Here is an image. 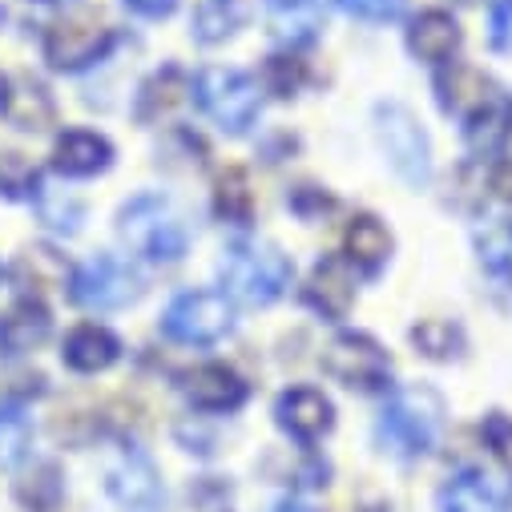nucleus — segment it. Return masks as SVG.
Instances as JSON below:
<instances>
[{
	"label": "nucleus",
	"instance_id": "obj_3",
	"mask_svg": "<svg viewBox=\"0 0 512 512\" xmlns=\"http://www.w3.org/2000/svg\"><path fill=\"white\" fill-rule=\"evenodd\" d=\"M218 275H222V287L246 303V307H267L275 303L287 283H291V263L283 254L267 242H250V238H238L222 250V263H218Z\"/></svg>",
	"mask_w": 512,
	"mask_h": 512
},
{
	"label": "nucleus",
	"instance_id": "obj_10",
	"mask_svg": "<svg viewBox=\"0 0 512 512\" xmlns=\"http://www.w3.org/2000/svg\"><path fill=\"white\" fill-rule=\"evenodd\" d=\"M105 488H109V496L117 500L121 512H158L162 500H166L154 464L138 448H125L105 468Z\"/></svg>",
	"mask_w": 512,
	"mask_h": 512
},
{
	"label": "nucleus",
	"instance_id": "obj_36",
	"mask_svg": "<svg viewBox=\"0 0 512 512\" xmlns=\"http://www.w3.org/2000/svg\"><path fill=\"white\" fill-rule=\"evenodd\" d=\"M488 41L496 53H512V0H496L488 17Z\"/></svg>",
	"mask_w": 512,
	"mask_h": 512
},
{
	"label": "nucleus",
	"instance_id": "obj_32",
	"mask_svg": "<svg viewBox=\"0 0 512 512\" xmlns=\"http://www.w3.org/2000/svg\"><path fill=\"white\" fill-rule=\"evenodd\" d=\"M0 190H5L9 198L37 194V170L21 154H5V158H0Z\"/></svg>",
	"mask_w": 512,
	"mask_h": 512
},
{
	"label": "nucleus",
	"instance_id": "obj_20",
	"mask_svg": "<svg viewBox=\"0 0 512 512\" xmlns=\"http://www.w3.org/2000/svg\"><path fill=\"white\" fill-rule=\"evenodd\" d=\"M408 49L420 61H448L460 49V25L444 9H428L408 29Z\"/></svg>",
	"mask_w": 512,
	"mask_h": 512
},
{
	"label": "nucleus",
	"instance_id": "obj_1",
	"mask_svg": "<svg viewBox=\"0 0 512 512\" xmlns=\"http://www.w3.org/2000/svg\"><path fill=\"white\" fill-rule=\"evenodd\" d=\"M440 428H444V404L432 388H400L392 392V400L383 404L379 412V424H375V436L379 444L388 448L392 456H424L436 448L440 440Z\"/></svg>",
	"mask_w": 512,
	"mask_h": 512
},
{
	"label": "nucleus",
	"instance_id": "obj_9",
	"mask_svg": "<svg viewBox=\"0 0 512 512\" xmlns=\"http://www.w3.org/2000/svg\"><path fill=\"white\" fill-rule=\"evenodd\" d=\"M109 45H113V33L101 25V17L77 13V17H65V21L49 25V33H45V61L53 69L73 73V69H85L97 57H105Z\"/></svg>",
	"mask_w": 512,
	"mask_h": 512
},
{
	"label": "nucleus",
	"instance_id": "obj_22",
	"mask_svg": "<svg viewBox=\"0 0 512 512\" xmlns=\"http://www.w3.org/2000/svg\"><path fill=\"white\" fill-rule=\"evenodd\" d=\"M0 113H5L17 130H45V125L53 121V97L45 93V85L25 77V81L9 85V101Z\"/></svg>",
	"mask_w": 512,
	"mask_h": 512
},
{
	"label": "nucleus",
	"instance_id": "obj_23",
	"mask_svg": "<svg viewBox=\"0 0 512 512\" xmlns=\"http://www.w3.org/2000/svg\"><path fill=\"white\" fill-rule=\"evenodd\" d=\"M347 254H351V263H355V267L375 271V267L392 254V234L383 230L379 218L359 214V218L347 226Z\"/></svg>",
	"mask_w": 512,
	"mask_h": 512
},
{
	"label": "nucleus",
	"instance_id": "obj_16",
	"mask_svg": "<svg viewBox=\"0 0 512 512\" xmlns=\"http://www.w3.org/2000/svg\"><path fill=\"white\" fill-rule=\"evenodd\" d=\"M307 303L323 315V319H347L351 303H355V283L347 275V267L339 259H327L311 271L307 283Z\"/></svg>",
	"mask_w": 512,
	"mask_h": 512
},
{
	"label": "nucleus",
	"instance_id": "obj_15",
	"mask_svg": "<svg viewBox=\"0 0 512 512\" xmlns=\"http://www.w3.org/2000/svg\"><path fill=\"white\" fill-rule=\"evenodd\" d=\"M109 162H113V146L101 134H89V130H69L53 150V166L69 178L101 174Z\"/></svg>",
	"mask_w": 512,
	"mask_h": 512
},
{
	"label": "nucleus",
	"instance_id": "obj_4",
	"mask_svg": "<svg viewBox=\"0 0 512 512\" xmlns=\"http://www.w3.org/2000/svg\"><path fill=\"white\" fill-rule=\"evenodd\" d=\"M194 97L222 134H246L259 117V85L242 69H202L194 81Z\"/></svg>",
	"mask_w": 512,
	"mask_h": 512
},
{
	"label": "nucleus",
	"instance_id": "obj_40",
	"mask_svg": "<svg viewBox=\"0 0 512 512\" xmlns=\"http://www.w3.org/2000/svg\"><path fill=\"white\" fill-rule=\"evenodd\" d=\"M5 101H9V81L0 77V109H5Z\"/></svg>",
	"mask_w": 512,
	"mask_h": 512
},
{
	"label": "nucleus",
	"instance_id": "obj_19",
	"mask_svg": "<svg viewBox=\"0 0 512 512\" xmlns=\"http://www.w3.org/2000/svg\"><path fill=\"white\" fill-rule=\"evenodd\" d=\"M263 13H267L271 33L283 45H307V41H315L319 21H323L319 0H267Z\"/></svg>",
	"mask_w": 512,
	"mask_h": 512
},
{
	"label": "nucleus",
	"instance_id": "obj_26",
	"mask_svg": "<svg viewBox=\"0 0 512 512\" xmlns=\"http://www.w3.org/2000/svg\"><path fill=\"white\" fill-rule=\"evenodd\" d=\"M182 97H186V77H182L178 69H162V73H154V77L142 85V93H138V117H142V121H158V117H166Z\"/></svg>",
	"mask_w": 512,
	"mask_h": 512
},
{
	"label": "nucleus",
	"instance_id": "obj_25",
	"mask_svg": "<svg viewBox=\"0 0 512 512\" xmlns=\"http://www.w3.org/2000/svg\"><path fill=\"white\" fill-rule=\"evenodd\" d=\"M242 17H246L242 0H202V5L194 9V37L202 45H218L230 33H238Z\"/></svg>",
	"mask_w": 512,
	"mask_h": 512
},
{
	"label": "nucleus",
	"instance_id": "obj_18",
	"mask_svg": "<svg viewBox=\"0 0 512 512\" xmlns=\"http://www.w3.org/2000/svg\"><path fill=\"white\" fill-rule=\"evenodd\" d=\"M61 355H65V363H69L73 371L93 375V371H105V367H113V363H117L121 343H117V335H113V331H105V327H97V323H85V327L69 331V339H65Z\"/></svg>",
	"mask_w": 512,
	"mask_h": 512
},
{
	"label": "nucleus",
	"instance_id": "obj_27",
	"mask_svg": "<svg viewBox=\"0 0 512 512\" xmlns=\"http://www.w3.org/2000/svg\"><path fill=\"white\" fill-rule=\"evenodd\" d=\"M214 206L226 222L246 226L254 218V194H250V178L242 170H226L218 174V190H214Z\"/></svg>",
	"mask_w": 512,
	"mask_h": 512
},
{
	"label": "nucleus",
	"instance_id": "obj_11",
	"mask_svg": "<svg viewBox=\"0 0 512 512\" xmlns=\"http://www.w3.org/2000/svg\"><path fill=\"white\" fill-rule=\"evenodd\" d=\"M275 416H279V428L291 432L303 444L323 440L331 432V424H335L331 400L323 392H315V388H291V392H283L279 404H275Z\"/></svg>",
	"mask_w": 512,
	"mask_h": 512
},
{
	"label": "nucleus",
	"instance_id": "obj_7",
	"mask_svg": "<svg viewBox=\"0 0 512 512\" xmlns=\"http://www.w3.org/2000/svg\"><path fill=\"white\" fill-rule=\"evenodd\" d=\"M166 335L178 339V343H194V347H206V343H218L230 335L234 327V307L226 295L218 291H186L170 303L166 319H162Z\"/></svg>",
	"mask_w": 512,
	"mask_h": 512
},
{
	"label": "nucleus",
	"instance_id": "obj_24",
	"mask_svg": "<svg viewBox=\"0 0 512 512\" xmlns=\"http://www.w3.org/2000/svg\"><path fill=\"white\" fill-rule=\"evenodd\" d=\"M65 275H69L65 259L57 250H49V246H37V250L21 254L17 267H13V283L21 291H53V287L65 283Z\"/></svg>",
	"mask_w": 512,
	"mask_h": 512
},
{
	"label": "nucleus",
	"instance_id": "obj_39",
	"mask_svg": "<svg viewBox=\"0 0 512 512\" xmlns=\"http://www.w3.org/2000/svg\"><path fill=\"white\" fill-rule=\"evenodd\" d=\"M275 512H315L311 504H303V500H287V504H279Z\"/></svg>",
	"mask_w": 512,
	"mask_h": 512
},
{
	"label": "nucleus",
	"instance_id": "obj_8",
	"mask_svg": "<svg viewBox=\"0 0 512 512\" xmlns=\"http://www.w3.org/2000/svg\"><path fill=\"white\" fill-rule=\"evenodd\" d=\"M142 291V279L130 263H121L117 254H93V259L73 275V299L89 311H117L130 307Z\"/></svg>",
	"mask_w": 512,
	"mask_h": 512
},
{
	"label": "nucleus",
	"instance_id": "obj_33",
	"mask_svg": "<svg viewBox=\"0 0 512 512\" xmlns=\"http://www.w3.org/2000/svg\"><path fill=\"white\" fill-rule=\"evenodd\" d=\"M335 5H339L347 17H359V21L383 25V21H396V17L404 13L408 0H335Z\"/></svg>",
	"mask_w": 512,
	"mask_h": 512
},
{
	"label": "nucleus",
	"instance_id": "obj_42",
	"mask_svg": "<svg viewBox=\"0 0 512 512\" xmlns=\"http://www.w3.org/2000/svg\"><path fill=\"white\" fill-rule=\"evenodd\" d=\"M0 21H5V13H0Z\"/></svg>",
	"mask_w": 512,
	"mask_h": 512
},
{
	"label": "nucleus",
	"instance_id": "obj_14",
	"mask_svg": "<svg viewBox=\"0 0 512 512\" xmlns=\"http://www.w3.org/2000/svg\"><path fill=\"white\" fill-rule=\"evenodd\" d=\"M504 488L484 472H456L440 488V512H504Z\"/></svg>",
	"mask_w": 512,
	"mask_h": 512
},
{
	"label": "nucleus",
	"instance_id": "obj_6",
	"mask_svg": "<svg viewBox=\"0 0 512 512\" xmlns=\"http://www.w3.org/2000/svg\"><path fill=\"white\" fill-rule=\"evenodd\" d=\"M323 371L355 392H379L392 379V359L371 335H339L323 351Z\"/></svg>",
	"mask_w": 512,
	"mask_h": 512
},
{
	"label": "nucleus",
	"instance_id": "obj_37",
	"mask_svg": "<svg viewBox=\"0 0 512 512\" xmlns=\"http://www.w3.org/2000/svg\"><path fill=\"white\" fill-rule=\"evenodd\" d=\"M125 9L146 17V21H162V17H170L178 9V0H125Z\"/></svg>",
	"mask_w": 512,
	"mask_h": 512
},
{
	"label": "nucleus",
	"instance_id": "obj_21",
	"mask_svg": "<svg viewBox=\"0 0 512 512\" xmlns=\"http://www.w3.org/2000/svg\"><path fill=\"white\" fill-rule=\"evenodd\" d=\"M436 93H440V105L448 109V113H456V117H468L488 93H492V81L480 73V69H472V65H448V69H440V77H436Z\"/></svg>",
	"mask_w": 512,
	"mask_h": 512
},
{
	"label": "nucleus",
	"instance_id": "obj_28",
	"mask_svg": "<svg viewBox=\"0 0 512 512\" xmlns=\"http://www.w3.org/2000/svg\"><path fill=\"white\" fill-rule=\"evenodd\" d=\"M33 424L21 408H0V468H17L29 452Z\"/></svg>",
	"mask_w": 512,
	"mask_h": 512
},
{
	"label": "nucleus",
	"instance_id": "obj_17",
	"mask_svg": "<svg viewBox=\"0 0 512 512\" xmlns=\"http://www.w3.org/2000/svg\"><path fill=\"white\" fill-rule=\"evenodd\" d=\"M49 339V311L33 299L0 315V355H25Z\"/></svg>",
	"mask_w": 512,
	"mask_h": 512
},
{
	"label": "nucleus",
	"instance_id": "obj_13",
	"mask_svg": "<svg viewBox=\"0 0 512 512\" xmlns=\"http://www.w3.org/2000/svg\"><path fill=\"white\" fill-rule=\"evenodd\" d=\"M464 121H468V146L476 154H496L512 138V97L492 89Z\"/></svg>",
	"mask_w": 512,
	"mask_h": 512
},
{
	"label": "nucleus",
	"instance_id": "obj_5",
	"mask_svg": "<svg viewBox=\"0 0 512 512\" xmlns=\"http://www.w3.org/2000/svg\"><path fill=\"white\" fill-rule=\"evenodd\" d=\"M375 134H379V146H383V154H388L392 170L408 186H428V178H432V146H428V134L420 130V121L412 117V109L379 105L375 109Z\"/></svg>",
	"mask_w": 512,
	"mask_h": 512
},
{
	"label": "nucleus",
	"instance_id": "obj_41",
	"mask_svg": "<svg viewBox=\"0 0 512 512\" xmlns=\"http://www.w3.org/2000/svg\"><path fill=\"white\" fill-rule=\"evenodd\" d=\"M464 5H476V0H464Z\"/></svg>",
	"mask_w": 512,
	"mask_h": 512
},
{
	"label": "nucleus",
	"instance_id": "obj_35",
	"mask_svg": "<svg viewBox=\"0 0 512 512\" xmlns=\"http://www.w3.org/2000/svg\"><path fill=\"white\" fill-rule=\"evenodd\" d=\"M480 259L496 279H512V246H508V238H500V234L480 238Z\"/></svg>",
	"mask_w": 512,
	"mask_h": 512
},
{
	"label": "nucleus",
	"instance_id": "obj_12",
	"mask_svg": "<svg viewBox=\"0 0 512 512\" xmlns=\"http://www.w3.org/2000/svg\"><path fill=\"white\" fill-rule=\"evenodd\" d=\"M186 400L198 408V412H234L246 404V383L238 371H230L226 363H206V367H194L182 383Z\"/></svg>",
	"mask_w": 512,
	"mask_h": 512
},
{
	"label": "nucleus",
	"instance_id": "obj_38",
	"mask_svg": "<svg viewBox=\"0 0 512 512\" xmlns=\"http://www.w3.org/2000/svg\"><path fill=\"white\" fill-rule=\"evenodd\" d=\"M492 190H496L500 198H508V202H512V158L496 166V174H492Z\"/></svg>",
	"mask_w": 512,
	"mask_h": 512
},
{
	"label": "nucleus",
	"instance_id": "obj_31",
	"mask_svg": "<svg viewBox=\"0 0 512 512\" xmlns=\"http://www.w3.org/2000/svg\"><path fill=\"white\" fill-rule=\"evenodd\" d=\"M303 81H307V65H303L299 57L279 53V57H271V61L263 65V85H267L275 97H291V93H299Z\"/></svg>",
	"mask_w": 512,
	"mask_h": 512
},
{
	"label": "nucleus",
	"instance_id": "obj_29",
	"mask_svg": "<svg viewBox=\"0 0 512 512\" xmlns=\"http://www.w3.org/2000/svg\"><path fill=\"white\" fill-rule=\"evenodd\" d=\"M412 339H416V347L424 351V355H432V359H452L456 351H460V327L456 323H448V319H424L416 331H412Z\"/></svg>",
	"mask_w": 512,
	"mask_h": 512
},
{
	"label": "nucleus",
	"instance_id": "obj_2",
	"mask_svg": "<svg viewBox=\"0 0 512 512\" xmlns=\"http://www.w3.org/2000/svg\"><path fill=\"white\" fill-rule=\"evenodd\" d=\"M117 230H121L125 246L150 263H178L190 246V230H186L178 206L162 194H138L134 202H125Z\"/></svg>",
	"mask_w": 512,
	"mask_h": 512
},
{
	"label": "nucleus",
	"instance_id": "obj_34",
	"mask_svg": "<svg viewBox=\"0 0 512 512\" xmlns=\"http://www.w3.org/2000/svg\"><path fill=\"white\" fill-rule=\"evenodd\" d=\"M484 440H488V448H492V456L508 468V476H512V420L504 416V412H488L484 416Z\"/></svg>",
	"mask_w": 512,
	"mask_h": 512
},
{
	"label": "nucleus",
	"instance_id": "obj_30",
	"mask_svg": "<svg viewBox=\"0 0 512 512\" xmlns=\"http://www.w3.org/2000/svg\"><path fill=\"white\" fill-rule=\"evenodd\" d=\"M37 202H41V218L53 226V230H65L73 234L81 226V202L65 190H53V186H41L37 190Z\"/></svg>",
	"mask_w": 512,
	"mask_h": 512
}]
</instances>
